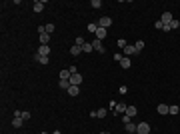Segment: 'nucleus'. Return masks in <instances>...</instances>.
<instances>
[{"mask_svg": "<svg viewBox=\"0 0 180 134\" xmlns=\"http://www.w3.org/2000/svg\"><path fill=\"white\" fill-rule=\"evenodd\" d=\"M136 134H150V124H148V122L136 124Z\"/></svg>", "mask_w": 180, "mask_h": 134, "instance_id": "nucleus-1", "label": "nucleus"}, {"mask_svg": "<svg viewBox=\"0 0 180 134\" xmlns=\"http://www.w3.org/2000/svg\"><path fill=\"white\" fill-rule=\"evenodd\" d=\"M96 24H98L100 28H108V26L112 24V20H110V16H102V18H100V20H98Z\"/></svg>", "mask_w": 180, "mask_h": 134, "instance_id": "nucleus-2", "label": "nucleus"}, {"mask_svg": "<svg viewBox=\"0 0 180 134\" xmlns=\"http://www.w3.org/2000/svg\"><path fill=\"white\" fill-rule=\"evenodd\" d=\"M122 50H124V54H126V56H134V54H138V50H136L132 44H126Z\"/></svg>", "mask_w": 180, "mask_h": 134, "instance_id": "nucleus-3", "label": "nucleus"}, {"mask_svg": "<svg viewBox=\"0 0 180 134\" xmlns=\"http://www.w3.org/2000/svg\"><path fill=\"white\" fill-rule=\"evenodd\" d=\"M70 84H74V86H78V84H82V76H80L78 72H74V74L70 76Z\"/></svg>", "mask_w": 180, "mask_h": 134, "instance_id": "nucleus-4", "label": "nucleus"}, {"mask_svg": "<svg viewBox=\"0 0 180 134\" xmlns=\"http://www.w3.org/2000/svg\"><path fill=\"white\" fill-rule=\"evenodd\" d=\"M172 20H174V16H172L170 12H164V14H162V18H160V22H162V24H170Z\"/></svg>", "mask_w": 180, "mask_h": 134, "instance_id": "nucleus-5", "label": "nucleus"}, {"mask_svg": "<svg viewBox=\"0 0 180 134\" xmlns=\"http://www.w3.org/2000/svg\"><path fill=\"white\" fill-rule=\"evenodd\" d=\"M36 54H38V56H48V54H50V46H48V44H42L40 48H38V52H36Z\"/></svg>", "mask_w": 180, "mask_h": 134, "instance_id": "nucleus-6", "label": "nucleus"}, {"mask_svg": "<svg viewBox=\"0 0 180 134\" xmlns=\"http://www.w3.org/2000/svg\"><path fill=\"white\" fill-rule=\"evenodd\" d=\"M92 48H94V50H98L100 54L104 52V46H102V42H100L98 38H94V40H92Z\"/></svg>", "mask_w": 180, "mask_h": 134, "instance_id": "nucleus-7", "label": "nucleus"}, {"mask_svg": "<svg viewBox=\"0 0 180 134\" xmlns=\"http://www.w3.org/2000/svg\"><path fill=\"white\" fill-rule=\"evenodd\" d=\"M46 6V0H38V2H34V12H42Z\"/></svg>", "mask_w": 180, "mask_h": 134, "instance_id": "nucleus-8", "label": "nucleus"}, {"mask_svg": "<svg viewBox=\"0 0 180 134\" xmlns=\"http://www.w3.org/2000/svg\"><path fill=\"white\" fill-rule=\"evenodd\" d=\"M38 38H40V42H42V44H48V42H50V38H52V34L42 32V34H38Z\"/></svg>", "mask_w": 180, "mask_h": 134, "instance_id": "nucleus-9", "label": "nucleus"}, {"mask_svg": "<svg viewBox=\"0 0 180 134\" xmlns=\"http://www.w3.org/2000/svg\"><path fill=\"white\" fill-rule=\"evenodd\" d=\"M96 38H98V40L106 38V28H100V26H98V30H96Z\"/></svg>", "mask_w": 180, "mask_h": 134, "instance_id": "nucleus-10", "label": "nucleus"}, {"mask_svg": "<svg viewBox=\"0 0 180 134\" xmlns=\"http://www.w3.org/2000/svg\"><path fill=\"white\" fill-rule=\"evenodd\" d=\"M70 76H72L70 70H60V80H70Z\"/></svg>", "mask_w": 180, "mask_h": 134, "instance_id": "nucleus-11", "label": "nucleus"}, {"mask_svg": "<svg viewBox=\"0 0 180 134\" xmlns=\"http://www.w3.org/2000/svg\"><path fill=\"white\" fill-rule=\"evenodd\" d=\"M126 108H128L126 104H116V108H114V114H116V112H120V114H126Z\"/></svg>", "mask_w": 180, "mask_h": 134, "instance_id": "nucleus-12", "label": "nucleus"}, {"mask_svg": "<svg viewBox=\"0 0 180 134\" xmlns=\"http://www.w3.org/2000/svg\"><path fill=\"white\" fill-rule=\"evenodd\" d=\"M70 54H72V56H78V54H82V46H72V48H70Z\"/></svg>", "mask_w": 180, "mask_h": 134, "instance_id": "nucleus-13", "label": "nucleus"}, {"mask_svg": "<svg viewBox=\"0 0 180 134\" xmlns=\"http://www.w3.org/2000/svg\"><path fill=\"white\" fill-rule=\"evenodd\" d=\"M78 92H80V88H78V86L70 84V88H68V94H70V96H78Z\"/></svg>", "mask_w": 180, "mask_h": 134, "instance_id": "nucleus-14", "label": "nucleus"}, {"mask_svg": "<svg viewBox=\"0 0 180 134\" xmlns=\"http://www.w3.org/2000/svg\"><path fill=\"white\" fill-rule=\"evenodd\" d=\"M124 128H126V132L136 134V124H134V122H128V124H124Z\"/></svg>", "mask_w": 180, "mask_h": 134, "instance_id": "nucleus-15", "label": "nucleus"}, {"mask_svg": "<svg viewBox=\"0 0 180 134\" xmlns=\"http://www.w3.org/2000/svg\"><path fill=\"white\" fill-rule=\"evenodd\" d=\"M130 64H132V62H130V58H128V56H124V58L120 60V66H122V68H130Z\"/></svg>", "mask_w": 180, "mask_h": 134, "instance_id": "nucleus-16", "label": "nucleus"}, {"mask_svg": "<svg viewBox=\"0 0 180 134\" xmlns=\"http://www.w3.org/2000/svg\"><path fill=\"white\" fill-rule=\"evenodd\" d=\"M156 110H158V114H162V116H164V114H168V106H166V104H158V108H156Z\"/></svg>", "mask_w": 180, "mask_h": 134, "instance_id": "nucleus-17", "label": "nucleus"}, {"mask_svg": "<svg viewBox=\"0 0 180 134\" xmlns=\"http://www.w3.org/2000/svg\"><path fill=\"white\" fill-rule=\"evenodd\" d=\"M126 114H128L130 118H132V116H136V114H138V110H136V106H128V108H126Z\"/></svg>", "mask_w": 180, "mask_h": 134, "instance_id": "nucleus-18", "label": "nucleus"}, {"mask_svg": "<svg viewBox=\"0 0 180 134\" xmlns=\"http://www.w3.org/2000/svg\"><path fill=\"white\" fill-rule=\"evenodd\" d=\"M180 108L176 106V104H172V106H168V114H178Z\"/></svg>", "mask_w": 180, "mask_h": 134, "instance_id": "nucleus-19", "label": "nucleus"}, {"mask_svg": "<svg viewBox=\"0 0 180 134\" xmlns=\"http://www.w3.org/2000/svg\"><path fill=\"white\" fill-rule=\"evenodd\" d=\"M22 122H24L22 118H14V120H12V126H14V128H20V126H22Z\"/></svg>", "mask_w": 180, "mask_h": 134, "instance_id": "nucleus-20", "label": "nucleus"}, {"mask_svg": "<svg viewBox=\"0 0 180 134\" xmlns=\"http://www.w3.org/2000/svg\"><path fill=\"white\" fill-rule=\"evenodd\" d=\"M58 86H60V88H70V80H60V82H58Z\"/></svg>", "mask_w": 180, "mask_h": 134, "instance_id": "nucleus-21", "label": "nucleus"}, {"mask_svg": "<svg viewBox=\"0 0 180 134\" xmlns=\"http://www.w3.org/2000/svg\"><path fill=\"white\" fill-rule=\"evenodd\" d=\"M94 48H92V42H84V46H82V52H92Z\"/></svg>", "mask_w": 180, "mask_h": 134, "instance_id": "nucleus-22", "label": "nucleus"}, {"mask_svg": "<svg viewBox=\"0 0 180 134\" xmlns=\"http://www.w3.org/2000/svg\"><path fill=\"white\" fill-rule=\"evenodd\" d=\"M34 58H36V60H38L40 64H48V56H38V54H36Z\"/></svg>", "mask_w": 180, "mask_h": 134, "instance_id": "nucleus-23", "label": "nucleus"}, {"mask_svg": "<svg viewBox=\"0 0 180 134\" xmlns=\"http://www.w3.org/2000/svg\"><path fill=\"white\" fill-rule=\"evenodd\" d=\"M90 6H92V8H102V0H92Z\"/></svg>", "mask_w": 180, "mask_h": 134, "instance_id": "nucleus-24", "label": "nucleus"}, {"mask_svg": "<svg viewBox=\"0 0 180 134\" xmlns=\"http://www.w3.org/2000/svg\"><path fill=\"white\" fill-rule=\"evenodd\" d=\"M106 112H108L106 108H100V110H96V116H98V118H104V116H106Z\"/></svg>", "mask_w": 180, "mask_h": 134, "instance_id": "nucleus-25", "label": "nucleus"}, {"mask_svg": "<svg viewBox=\"0 0 180 134\" xmlns=\"http://www.w3.org/2000/svg\"><path fill=\"white\" fill-rule=\"evenodd\" d=\"M96 30H98V24H96V22L88 24V32H94V34H96Z\"/></svg>", "mask_w": 180, "mask_h": 134, "instance_id": "nucleus-26", "label": "nucleus"}, {"mask_svg": "<svg viewBox=\"0 0 180 134\" xmlns=\"http://www.w3.org/2000/svg\"><path fill=\"white\" fill-rule=\"evenodd\" d=\"M134 48L138 50V54H140V52H142V48H144V42H142V40H138V42L134 44Z\"/></svg>", "mask_w": 180, "mask_h": 134, "instance_id": "nucleus-27", "label": "nucleus"}, {"mask_svg": "<svg viewBox=\"0 0 180 134\" xmlns=\"http://www.w3.org/2000/svg\"><path fill=\"white\" fill-rule=\"evenodd\" d=\"M46 32H48V34H52V32H54V24H52V22H50V24H46Z\"/></svg>", "mask_w": 180, "mask_h": 134, "instance_id": "nucleus-28", "label": "nucleus"}, {"mask_svg": "<svg viewBox=\"0 0 180 134\" xmlns=\"http://www.w3.org/2000/svg\"><path fill=\"white\" fill-rule=\"evenodd\" d=\"M178 26H180L178 20H172V22H170V30H174V28H178Z\"/></svg>", "mask_w": 180, "mask_h": 134, "instance_id": "nucleus-29", "label": "nucleus"}, {"mask_svg": "<svg viewBox=\"0 0 180 134\" xmlns=\"http://www.w3.org/2000/svg\"><path fill=\"white\" fill-rule=\"evenodd\" d=\"M76 46H84V38H82V36L76 38Z\"/></svg>", "mask_w": 180, "mask_h": 134, "instance_id": "nucleus-30", "label": "nucleus"}, {"mask_svg": "<svg viewBox=\"0 0 180 134\" xmlns=\"http://www.w3.org/2000/svg\"><path fill=\"white\" fill-rule=\"evenodd\" d=\"M130 120H132V118H130V116H128V114H124V116H122V122H124V124H128V122H130Z\"/></svg>", "mask_w": 180, "mask_h": 134, "instance_id": "nucleus-31", "label": "nucleus"}, {"mask_svg": "<svg viewBox=\"0 0 180 134\" xmlns=\"http://www.w3.org/2000/svg\"><path fill=\"white\" fill-rule=\"evenodd\" d=\"M122 58H124V56H122V54H114V60H116V62H120V60H122Z\"/></svg>", "mask_w": 180, "mask_h": 134, "instance_id": "nucleus-32", "label": "nucleus"}, {"mask_svg": "<svg viewBox=\"0 0 180 134\" xmlns=\"http://www.w3.org/2000/svg\"><path fill=\"white\" fill-rule=\"evenodd\" d=\"M30 118V112H22V120H28Z\"/></svg>", "mask_w": 180, "mask_h": 134, "instance_id": "nucleus-33", "label": "nucleus"}, {"mask_svg": "<svg viewBox=\"0 0 180 134\" xmlns=\"http://www.w3.org/2000/svg\"><path fill=\"white\" fill-rule=\"evenodd\" d=\"M118 46H122V48H124V46H126V40H124V38H120V40H118Z\"/></svg>", "mask_w": 180, "mask_h": 134, "instance_id": "nucleus-34", "label": "nucleus"}, {"mask_svg": "<svg viewBox=\"0 0 180 134\" xmlns=\"http://www.w3.org/2000/svg\"><path fill=\"white\" fill-rule=\"evenodd\" d=\"M52 134H62V132H60V130H54V132H52Z\"/></svg>", "mask_w": 180, "mask_h": 134, "instance_id": "nucleus-35", "label": "nucleus"}, {"mask_svg": "<svg viewBox=\"0 0 180 134\" xmlns=\"http://www.w3.org/2000/svg\"><path fill=\"white\" fill-rule=\"evenodd\" d=\"M100 134H108V132H100Z\"/></svg>", "mask_w": 180, "mask_h": 134, "instance_id": "nucleus-36", "label": "nucleus"}, {"mask_svg": "<svg viewBox=\"0 0 180 134\" xmlns=\"http://www.w3.org/2000/svg\"><path fill=\"white\" fill-rule=\"evenodd\" d=\"M42 134H48V132H42Z\"/></svg>", "mask_w": 180, "mask_h": 134, "instance_id": "nucleus-37", "label": "nucleus"}]
</instances>
